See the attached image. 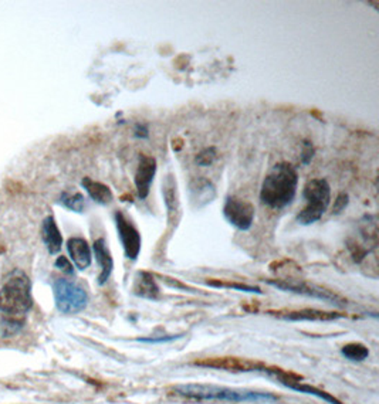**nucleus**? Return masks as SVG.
Returning <instances> with one entry per match:
<instances>
[{
	"mask_svg": "<svg viewBox=\"0 0 379 404\" xmlns=\"http://www.w3.org/2000/svg\"><path fill=\"white\" fill-rule=\"evenodd\" d=\"M156 169H158V165L153 157H148V155H144V153L140 155L138 168L134 176V183H135L137 195L141 200H145L149 196L151 184L155 179Z\"/></svg>",
	"mask_w": 379,
	"mask_h": 404,
	"instance_id": "obj_9",
	"label": "nucleus"
},
{
	"mask_svg": "<svg viewBox=\"0 0 379 404\" xmlns=\"http://www.w3.org/2000/svg\"><path fill=\"white\" fill-rule=\"evenodd\" d=\"M114 220H115V227L118 231L119 241L124 248V254L128 260H137L141 247H142V238L140 230L135 227L131 219H128L124 211L117 210L114 213Z\"/></svg>",
	"mask_w": 379,
	"mask_h": 404,
	"instance_id": "obj_6",
	"label": "nucleus"
},
{
	"mask_svg": "<svg viewBox=\"0 0 379 404\" xmlns=\"http://www.w3.org/2000/svg\"><path fill=\"white\" fill-rule=\"evenodd\" d=\"M56 305L62 314H77L87 306V292L70 279H57L54 283Z\"/></svg>",
	"mask_w": 379,
	"mask_h": 404,
	"instance_id": "obj_5",
	"label": "nucleus"
},
{
	"mask_svg": "<svg viewBox=\"0 0 379 404\" xmlns=\"http://www.w3.org/2000/svg\"><path fill=\"white\" fill-rule=\"evenodd\" d=\"M92 250L94 254H96V260L100 265V275H99V284L104 286L108 278L112 274V268H114V260L111 257V253L107 247V243L104 238H97L92 244Z\"/></svg>",
	"mask_w": 379,
	"mask_h": 404,
	"instance_id": "obj_13",
	"label": "nucleus"
},
{
	"mask_svg": "<svg viewBox=\"0 0 379 404\" xmlns=\"http://www.w3.org/2000/svg\"><path fill=\"white\" fill-rule=\"evenodd\" d=\"M134 137L138 139H148L149 138V128L144 122H137L134 127Z\"/></svg>",
	"mask_w": 379,
	"mask_h": 404,
	"instance_id": "obj_25",
	"label": "nucleus"
},
{
	"mask_svg": "<svg viewBox=\"0 0 379 404\" xmlns=\"http://www.w3.org/2000/svg\"><path fill=\"white\" fill-rule=\"evenodd\" d=\"M208 286L210 287H216V288H233L236 291H244V292H256V294H262L259 287H251V286H246V284H240V283H229V281H219V279H210L208 281Z\"/></svg>",
	"mask_w": 379,
	"mask_h": 404,
	"instance_id": "obj_21",
	"label": "nucleus"
},
{
	"mask_svg": "<svg viewBox=\"0 0 379 404\" xmlns=\"http://www.w3.org/2000/svg\"><path fill=\"white\" fill-rule=\"evenodd\" d=\"M194 365L202 366V367L228 370V371H267V367L258 362H251V360L239 359V358H212V359L196 360Z\"/></svg>",
	"mask_w": 379,
	"mask_h": 404,
	"instance_id": "obj_10",
	"label": "nucleus"
},
{
	"mask_svg": "<svg viewBox=\"0 0 379 404\" xmlns=\"http://www.w3.org/2000/svg\"><path fill=\"white\" fill-rule=\"evenodd\" d=\"M81 186L85 189L88 196L96 203L103 204V206H108L112 203L114 195L107 184L97 180H92L91 177H84L81 180Z\"/></svg>",
	"mask_w": 379,
	"mask_h": 404,
	"instance_id": "obj_17",
	"label": "nucleus"
},
{
	"mask_svg": "<svg viewBox=\"0 0 379 404\" xmlns=\"http://www.w3.org/2000/svg\"><path fill=\"white\" fill-rule=\"evenodd\" d=\"M341 353H342L346 359L354 360V362H361V360H364V359L368 358L369 351H368V348H367L365 345L358 344V342H353V344L345 345V346L341 349Z\"/></svg>",
	"mask_w": 379,
	"mask_h": 404,
	"instance_id": "obj_20",
	"label": "nucleus"
},
{
	"mask_svg": "<svg viewBox=\"0 0 379 404\" xmlns=\"http://www.w3.org/2000/svg\"><path fill=\"white\" fill-rule=\"evenodd\" d=\"M172 392L176 396L189 398V400H199V401H232V403H243V401H274L276 396L270 393H259L251 390L242 389H230L213 385H180L172 387Z\"/></svg>",
	"mask_w": 379,
	"mask_h": 404,
	"instance_id": "obj_2",
	"label": "nucleus"
},
{
	"mask_svg": "<svg viewBox=\"0 0 379 404\" xmlns=\"http://www.w3.org/2000/svg\"><path fill=\"white\" fill-rule=\"evenodd\" d=\"M224 216L229 225L240 231L251 229L256 217V209L250 202L237 196H229L224 206Z\"/></svg>",
	"mask_w": 379,
	"mask_h": 404,
	"instance_id": "obj_8",
	"label": "nucleus"
},
{
	"mask_svg": "<svg viewBox=\"0 0 379 404\" xmlns=\"http://www.w3.org/2000/svg\"><path fill=\"white\" fill-rule=\"evenodd\" d=\"M30 281L24 274H15L0 288V313L9 322H20L31 308Z\"/></svg>",
	"mask_w": 379,
	"mask_h": 404,
	"instance_id": "obj_3",
	"label": "nucleus"
},
{
	"mask_svg": "<svg viewBox=\"0 0 379 404\" xmlns=\"http://www.w3.org/2000/svg\"><path fill=\"white\" fill-rule=\"evenodd\" d=\"M60 203L65 206L69 210H73L76 213H83L84 207H85V199L81 193L78 192H65L60 197Z\"/></svg>",
	"mask_w": 379,
	"mask_h": 404,
	"instance_id": "obj_19",
	"label": "nucleus"
},
{
	"mask_svg": "<svg viewBox=\"0 0 379 404\" xmlns=\"http://www.w3.org/2000/svg\"><path fill=\"white\" fill-rule=\"evenodd\" d=\"M69 254L78 270H87L91 265V248L81 237H71L67 241Z\"/></svg>",
	"mask_w": 379,
	"mask_h": 404,
	"instance_id": "obj_15",
	"label": "nucleus"
},
{
	"mask_svg": "<svg viewBox=\"0 0 379 404\" xmlns=\"http://www.w3.org/2000/svg\"><path fill=\"white\" fill-rule=\"evenodd\" d=\"M276 317L286 321H334L339 319L344 315L337 313H326V310L319 309H301V310H290V313H274Z\"/></svg>",
	"mask_w": 379,
	"mask_h": 404,
	"instance_id": "obj_14",
	"label": "nucleus"
},
{
	"mask_svg": "<svg viewBox=\"0 0 379 404\" xmlns=\"http://www.w3.org/2000/svg\"><path fill=\"white\" fill-rule=\"evenodd\" d=\"M178 337H182V335H175V336H161V337H140V342L144 344H162V342H171Z\"/></svg>",
	"mask_w": 379,
	"mask_h": 404,
	"instance_id": "obj_26",
	"label": "nucleus"
},
{
	"mask_svg": "<svg viewBox=\"0 0 379 404\" xmlns=\"http://www.w3.org/2000/svg\"><path fill=\"white\" fill-rule=\"evenodd\" d=\"M297 188V169L289 162L276 164L263 180L260 189V200L270 209H286L294 202Z\"/></svg>",
	"mask_w": 379,
	"mask_h": 404,
	"instance_id": "obj_1",
	"label": "nucleus"
},
{
	"mask_svg": "<svg viewBox=\"0 0 379 404\" xmlns=\"http://www.w3.org/2000/svg\"><path fill=\"white\" fill-rule=\"evenodd\" d=\"M314 153H315V149L312 146V142L310 141H304L303 142V150H301V164L304 166L310 165L312 158H314Z\"/></svg>",
	"mask_w": 379,
	"mask_h": 404,
	"instance_id": "obj_23",
	"label": "nucleus"
},
{
	"mask_svg": "<svg viewBox=\"0 0 379 404\" xmlns=\"http://www.w3.org/2000/svg\"><path fill=\"white\" fill-rule=\"evenodd\" d=\"M162 196L168 214V223L176 225L180 220V202L178 193V183L172 173H168L162 180Z\"/></svg>",
	"mask_w": 379,
	"mask_h": 404,
	"instance_id": "obj_11",
	"label": "nucleus"
},
{
	"mask_svg": "<svg viewBox=\"0 0 379 404\" xmlns=\"http://www.w3.org/2000/svg\"><path fill=\"white\" fill-rule=\"evenodd\" d=\"M350 203V196L346 193H339L334 202V207H332V214H339L342 213L346 206Z\"/></svg>",
	"mask_w": 379,
	"mask_h": 404,
	"instance_id": "obj_24",
	"label": "nucleus"
},
{
	"mask_svg": "<svg viewBox=\"0 0 379 404\" xmlns=\"http://www.w3.org/2000/svg\"><path fill=\"white\" fill-rule=\"evenodd\" d=\"M303 197L305 199V207L298 213L297 223L301 226H310L319 222L327 211L331 202V188L326 179H311L305 183Z\"/></svg>",
	"mask_w": 379,
	"mask_h": 404,
	"instance_id": "obj_4",
	"label": "nucleus"
},
{
	"mask_svg": "<svg viewBox=\"0 0 379 404\" xmlns=\"http://www.w3.org/2000/svg\"><path fill=\"white\" fill-rule=\"evenodd\" d=\"M216 159H217V149L214 146H208L196 155L195 162L198 164V166L208 168V166H212Z\"/></svg>",
	"mask_w": 379,
	"mask_h": 404,
	"instance_id": "obj_22",
	"label": "nucleus"
},
{
	"mask_svg": "<svg viewBox=\"0 0 379 404\" xmlns=\"http://www.w3.org/2000/svg\"><path fill=\"white\" fill-rule=\"evenodd\" d=\"M56 267L60 268L62 272H66V274H74V268H73V264L66 258V257H62L60 256L56 261Z\"/></svg>",
	"mask_w": 379,
	"mask_h": 404,
	"instance_id": "obj_27",
	"label": "nucleus"
},
{
	"mask_svg": "<svg viewBox=\"0 0 379 404\" xmlns=\"http://www.w3.org/2000/svg\"><path fill=\"white\" fill-rule=\"evenodd\" d=\"M43 241L50 254H57L61 250L62 237L53 216H49L43 222Z\"/></svg>",
	"mask_w": 379,
	"mask_h": 404,
	"instance_id": "obj_18",
	"label": "nucleus"
},
{
	"mask_svg": "<svg viewBox=\"0 0 379 404\" xmlns=\"http://www.w3.org/2000/svg\"><path fill=\"white\" fill-rule=\"evenodd\" d=\"M267 284H270L274 288L283 290V291H290L294 294H301V295H307L311 298H317V299H323L335 305H345L346 302L337 294L324 290L319 286H314V284H308L304 281H298V279H267Z\"/></svg>",
	"mask_w": 379,
	"mask_h": 404,
	"instance_id": "obj_7",
	"label": "nucleus"
},
{
	"mask_svg": "<svg viewBox=\"0 0 379 404\" xmlns=\"http://www.w3.org/2000/svg\"><path fill=\"white\" fill-rule=\"evenodd\" d=\"M189 193H191L192 203L201 209L212 203L216 199V189L210 180L206 177H196L189 184Z\"/></svg>",
	"mask_w": 379,
	"mask_h": 404,
	"instance_id": "obj_12",
	"label": "nucleus"
},
{
	"mask_svg": "<svg viewBox=\"0 0 379 404\" xmlns=\"http://www.w3.org/2000/svg\"><path fill=\"white\" fill-rule=\"evenodd\" d=\"M133 290L137 297L145 299H158L161 294V290L158 287L153 275L146 271H141L137 274Z\"/></svg>",
	"mask_w": 379,
	"mask_h": 404,
	"instance_id": "obj_16",
	"label": "nucleus"
}]
</instances>
